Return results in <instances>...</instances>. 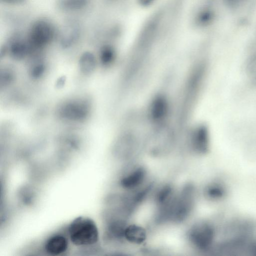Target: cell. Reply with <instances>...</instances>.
Segmentation results:
<instances>
[{
  "mask_svg": "<svg viewBox=\"0 0 256 256\" xmlns=\"http://www.w3.org/2000/svg\"><path fill=\"white\" fill-rule=\"evenodd\" d=\"M96 65V59L94 55L90 52H84L78 60V67L80 72L84 74H92Z\"/></svg>",
  "mask_w": 256,
  "mask_h": 256,
  "instance_id": "5bb4252c",
  "label": "cell"
},
{
  "mask_svg": "<svg viewBox=\"0 0 256 256\" xmlns=\"http://www.w3.org/2000/svg\"><path fill=\"white\" fill-rule=\"evenodd\" d=\"M247 0H226L227 4L230 8H236L244 4Z\"/></svg>",
  "mask_w": 256,
  "mask_h": 256,
  "instance_id": "ac0fdd59",
  "label": "cell"
},
{
  "mask_svg": "<svg viewBox=\"0 0 256 256\" xmlns=\"http://www.w3.org/2000/svg\"><path fill=\"white\" fill-rule=\"evenodd\" d=\"M218 180H212L204 186L203 194L206 199L216 200H221L224 196H226L227 190L225 183Z\"/></svg>",
  "mask_w": 256,
  "mask_h": 256,
  "instance_id": "8fae6325",
  "label": "cell"
},
{
  "mask_svg": "<svg viewBox=\"0 0 256 256\" xmlns=\"http://www.w3.org/2000/svg\"><path fill=\"white\" fill-rule=\"evenodd\" d=\"M110 0L116 1V0Z\"/></svg>",
  "mask_w": 256,
  "mask_h": 256,
  "instance_id": "ffe728a7",
  "label": "cell"
},
{
  "mask_svg": "<svg viewBox=\"0 0 256 256\" xmlns=\"http://www.w3.org/2000/svg\"><path fill=\"white\" fill-rule=\"evenodd\" d=\"M116 56V50L114 46L110 44L104 45L100 52V60L104 64L111 63Z\"/></svg>",
  "mask_w": 256,
  "mask_h": 256,
  "instance_id": "2e32d148",
  "label": "cell"
},
{
  "mask_svg": "<svg viewBox=\"0 0 256 256\" xmlns=\"http://www.w3.org/2000/svg\"><path fill=\"white\" fill-rule=\"evenodd\" d=\"M56 33V27L51 22L40 18L32 24L26 38L32 50H40L50 44Z\"/></svg>",
  "mask_w": 256,
  "mask_h": 256,
  "instance_id": "277c9868",
  "label": "cell"
},
{
  "mask_svg": "<svg viewBox=\"0 0 256 256\" xmlns=\"http://www.w3.org/2000/svg\"><path fill=\"white\" fill-rule=\"evenodd\" d=\"M196 192L192 183H186L177 190L168 210V224H182L190 218L196 204Z\"/></svg>",
  "mask_w": 256,
  "mask_h": 256,
  "instance_id": "7a4b0ae2",
  "label": "cell"
},
{
  "mask_svg": "<svg viewBox=\"0 0 256 256\" xmlns=\"http://www.w3.org/2000/svg\"><path fill=\"white\" fill-rule=\"evenodd\" d=\"M1 2L10 5H18L23 4L26 0H0Z\"/></svg>",
  "mask_w": 256,
  "mask_h": 256,
  "instance_id": "d6986e66",
  "label": "cell"
},
{
  "mask_svg": "<svg viewBox=\"0 0 256 256\" xmlns=\"http://www.w3.org/2000/svg\"><path fill=\"white\" fill-rule=\"evenodd\" d=\"M68 246L67 238L62 234H56L46 240L44 249L46 252L50 255L58 256L66 252Z\"/></svg>",
  "mask_w": 256,
  "mask_h": 256,
  "instance_id": "9c48e42d",
  "label": "cell"
},
{
  "mask_svg": "<svg viewBox=\"0 0 256 256\" xmlns=\"http://www.w3.org/2000/svg\"><path fill=\"white\" fill-rule=\"evenodd\" d=\"M214 12L209 7L200 8L194 14L193 24L198 28H203L212 22Z\"/></svg>",
  "mask_w": 256,
  "mask_h": 256,
  "instance_id": "4fadbf2b",
  "label": "cell"
},
{
  "mask_svg": "<svg viewBox=\"0 0 256 256\" xmlns=\"http://www.w3.org/2000/svg\"><path fill=\"white\" fill-rule=\"evenodd\" d=\"M10 55L16 59H21L25 57L32 50L27 38L22 39L19 37L13 38L8 46Z\"/></svg>",
  "mask_w": 256,
  "mask_h": 256,
  "instance_id": "7c38bea8",
  "label": "cell"
},
{
  "mask_svg": "<svg viewBox=\"0 0 256 256\" xmlns=\"http://www.w3.org/2000/svg\"><path fill=\"white\" fill-rule=\"evenodd\" d=\"M90 110L88 102L82 98L68 100L62 104L58 108L60 116L70 122H80L88 116Z\"/></svg>",
  "mask_w": 256,
  "mask_h": 256,
  "instance_id": "8992f818",
  "label": "cell"
},
{
  "mask_svg": "<svg viewBox=\"0 0 256 256\" xmlns=\"http://www.w3.org/2000/svg\"><path fill=\"white\" fill-rule=\"evenodd\" d=\"M80 28L76 22H70L62 28L60 36V40L64 47L68 48L72 45L78 38Z\"/></svg>",
  "mask_w": 256,
  "mask_h": 256,
  "instance_id": "30bf717a",
  "label": "cell"
},
{
  "mask_svg": "<svg viewBox=\"0 0 256 256\" xmlns=\"http://www.w3.org/2000/svg\"><path fill=\"white\" fill-rule=\"evenodd\" d=\"M189 147L190 150L197 155L206 154L209 148V137L206 128L200 126L191 134L189 140Z\"/></svg>",
  "mask_w": 256,
  "mask_h": 256,
  "instance_id": "52a82bcc",
  "label": "cell"
},
{
  "mask_svg": "<svg viewBox=\"0 0 256 256\" xmlns=\"http://www.w3.org/2000/svg\"><path fill=\"white\" fill-rule=\"evenodd\" d=\"M148 232L143 226L129 222L124 230V240L126 243L133 245H141L147 240Z\"/></svg>",
  "mask_w": 256,
  "mask_h": 256,
  "instance_id": "ba28073f",
  "label": "cell"
},
{
  "mask_svg": "<svg viewBox=\"0 0 256 256\" xmlns=\"http://www.w3.org/2000/svg\"><path fill=\"white\" fill-rule=\"evenodd\" d=\"M68 234L70 242L78 246L96 244L100 237L96 222L91 218L85 216L75 218L69 226Z\"/></svg>",
  "mask_w": 256,
  "mask_h": 256,
  "instance_id": "3957f363",
  "label": "cell"
},
{
  "mask_svg": "<svg viewBox=\"0 0 256 256\" xmlns=\"http://www.w3.org/2000/svg\"><path fill=\"white\" fill-rule=\"evenodd\" d=\"M148 172L142 164L131 165L124 170L118 180L122 192H131L138 190L149 181Z\"/></svg>",
  "mask_w": 256,
  "mask_h": 256,
  "instance_id": "5b68a950",
  "label": "cell"
},
{
  "mask_svg": "<svg viewBox=\"0 0 256 256\" xmlns=\"http://www.w3.org/2000/svg\"><path fill=\"white\" fill-rule=\"evenodd\" d=\"M206 220L194 222L186 230V240L190 247L198 252H208L214 250L217 244L218 227Z\"/></svg>",
  "mask_w": 256,
  "mask_h": 256,
  "instance_id": "6da1fadb",
  "label": "cell"
},
{
  "mask_svg": "<svg viewBox=\"0 0 256 256\" xmlns=\"http://www.w3.org/2000/svg\"><path fill=\"white\" fill-rule=\"evenodd\" d=\"M90 0H56V4L62 10L74 12L84 8Z\"/></svg>",
  "mask_w": 256,
  "mask_h": 256,
  "instance_id": "9a60e30c",
  "label": "cell"
},
{
  "mask_svg": "<svg viewBox=\"0 0 256 256\" xmlns=\"http://www.w3.org/2000/svg\"><path fill=\"white\" fill-rule=\"evenodd\" d=\"M138 5L143 8H148L152 6L158 0H136Z\"/></svg>",
  "mask_w": 256,
  "mask_h": 256,
  "instance_id": "e0dca14e",
  "label": "cell"
}]
</instances>
